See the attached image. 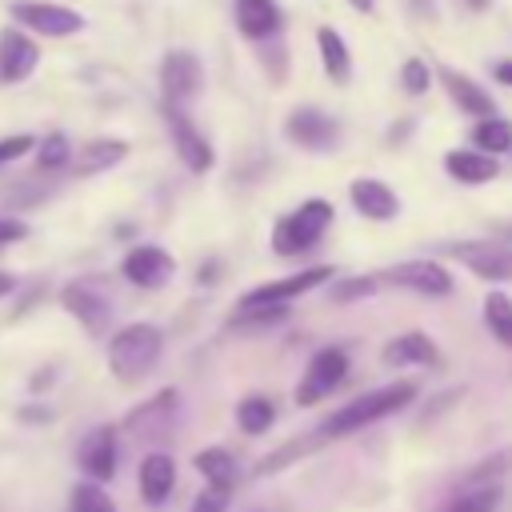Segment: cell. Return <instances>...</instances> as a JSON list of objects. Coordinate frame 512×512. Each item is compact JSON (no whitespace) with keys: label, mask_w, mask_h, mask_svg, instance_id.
Masks as SVG:
<instances>
[{"label":"cell","mask_w":512,"mask_h":512,"mask_svg":"<svg viewBox=\"0 0 512 512\" xmlns=\"http://www.w3.org/2000/svg\"><path fill=\"white\" fill-rule=\"evenodd\" d=\"M416 400V384H408V380H396V384H384V388H372V392H364V396H356L352 404H344V408H336L320 428H312V436L320 440V444H328V440H340V436H352V432H360V428H368V424H376L380 416H392V412H400L404 404H412Z\"/></svg>","instance_id":"1"},{"label":"cell","mask_w":512,"mask_h":512,"mask_svg":"<svg viewBox=\"0 0 512 512\" xmlns=\"http://www.w3.org/2000/svg\"><path fill=\"white\" fill-rule=\"evenodd\" d=\"M164 352V336L156 324H128L108 340V368L120 384L144 380Z\"/></svg>","instance_id":"2"},{"label":"cell","mask_w":512,"mask_h":512,"mask_svg":"<svg viewBox=\"0 0 512 512\" xmlns=\"http://www.w3.org/2000/svg\"><path fill=\"white\" fill-rule=\"evenodd\" d=\"M332 224V204L328 200H304L296 212H288V216H280L276 220V228H272V252L276 256H296V252H308L320 236H324V228Z\"/></svg>","instance_id":"3"},{"label":"cell","mask_w":512,"mask_h":512,"mask_svg":"<svg viewBox=\"0 0 512 512\" xmlns=\"http://www.w3.org/2000/svg\"><path fill=\"white\" fill-rule=\"evenodd\" d=\"M444 252L484 280H512V244L508 240H496V236L492 240H452Z\"/></svg>","instance_id":"4"},{"label":"cell","mask_w":512,"mask_h":512,"mask_svg":"<svg viewBox=\"0 0 512 512\" xmlns=\"http://www.w3.org/2000/svg\"><path fill=\"white\" fill-rule=\"evenodd\" d=\"M8 16L16 24H24L28 32H40V36H76L84 32V16L64 8V4H48V0H16L8 4Z\"/></svg>","instance_id":"5"},{"label":"cell","mask_w":512,"mask_h":512,"mask_svg":"<svg viewBox=\"0 0 512 512\" xmlns=\"http://www.w3.org/2000/svg\"><path fill=\"white\" fill-rule=\"evenodd\" d=\"M344 376H348V356H344V348H320V352L308 360V368H304V376H300V384H296V404H300V408L320 404Z\"/></svg>","instance_id":"6"},{"label":"cell","mask_w":512,"mask_h":512,"mask_svg":"<svg viewBox=\"0 0 512 512\" xmlns=\"http://www.w3.org/2000/svg\"><path fill=\"white\" fill-rule=\"evenodd\" d=\"M328 276H332L328 264H320V268H304V272H296V276H284V280H272V284H260V288L244 292L236 308H288V300H296V296L320 288Z\"/></svg>","instance_id":"7"},{"label":"cell","mask_w":512,"mask_h":512,"mask_svg":"<svg viewBox=\"0 0 512 512\" xmlns=\"http://www.w3.org/2000/svg\"><path fill=\"white\" fill-rule=\"evenodd\" d=\"M376 284H396V288H412V292H424V296H448L452 292V272L436 260H404V264H392L376 276Z\"/></svg>","instance_id":"8"},{"label":"cell","mask_w":512,"mask_h":512,"mask_svg":"<svg viewBox=\"0 0 512 512\" xmlns=\"http://www.w3.org/2000/svg\"><path fill=\"white\" fill-rule=\"evenodd\" d=\"M200 88H204V68H200V60H196L192 52H184V48H172V52L164 56V64H160V92H164L168 108L192 100Z\"/></svg>","instance_id":"9"},{"label":"cell","mask_w":512,"mask_h":512,"mask_svg":"<svg viewBox=\"0 0 512 512\" xmlns=\"http://www.w3.org/2000/svg\"><path fill=\"white\" fill-rule=\"evenodd\" d=\"M60 304H64L92 336H100V332L108 328V320H112V300H108V292H104L100 284H92V280H72V284H64Z\"/></svg>","instance_id":"10"},{"label":"cell","mask_w":512,"mask_h":512,"mask_svg":"<svg viewBox=\"0 0 512 512\" xmlns=\"http://www.w3.org/2000/svg\"><path fill=\"white\" fill-rule=\"evenodd\" d=\"M176 408H180L176 388H164V392H156L152 400H144L140 408H132V412L124 416V428H128L132 436H140V440H160V436H168V432L176 428Z\"/></svg>","instance_id":"11"},{"label":"cell","mask_w":512,"mask_h":512,"mask_svg":"<svg viewBox=\"0 0 512 512\" xmlns=\"http://www.w3.org/2000/svg\"><path fill=\"white\" fill-rule=\"evenodd\" d=\"M76 460L88 476V484H104L116 476V460H120V448H116V428L112 424H96L80 448H76Z\"/></svg>","instance_id":"12"},{"label":"cell","mask_w":512,"mask_h":512,"mask_svg":"<svg viewBox=\"0 0 512 512\" xmlns=\"http://www.w3.org/2000/svg\"><path fill=\"white\" fill-rule=\"evenodd\" d=\"M284 128H288V140H296V144L308 148V152H328V148L340 140L336 120H332L328 112H320V108H296Z\"/></svg>","instance_id":"13"},{"label":"cell","mask_w":512,"mask_h":512,"mask_svg":"<svg viewBox=\"0 0 512 512\" xmlns=\"http://www.w3.org/2000/svg\"><path fill=\"white\" fill-rule=\"evenodd\" d=\"M120 272H124V280L136 284V288H160V284L176 272V264H172V256H168L160 244H140V248H132V252L124 256Z\"/></svg>","instance_id":"14"},{"label":"cell","mask_w":512,"mask_h":512,"mask_svg":"<svg viewBox=\"0 0 512 512\" xmlns=\"http://www.w3.org/2000/svg\"><path fill=\"white\" fill-rule=\"evenodd\" d=\"M164 116H168V132H172V144H176V152H180V160L188 164V172H208L212 168V144L192 128V120L180 112V108H164Z\"/></svg>","instance_id":"15"},{"label":"cell","mask_w":512,"mask_h":512,"mask_svg":"<svg viewBox=\"0 0 512 512\" xmlns=\"http://www.w3.org/2000/svg\"><path fill=\"white\" fill-rule=\"evenodd\" d=\"M36 64H40V48L32 44V36H24L16 28L0 32V80L4 84L28 80L36 72Z\"/></svg>","instance_id":"16"},{"label":"cell","mask_w":512,"mask_h":512,"mask_svg":"<svg viewBox=\"0 0 512 512\" xmlns=\"http://www.w3.org/2000/svg\"><path fill=\"white\" fill-rule=\"evenodd\" d=\"M384 364H392V368H436L440 364V348H436V340L432 336H424V332H404V336H396V340H388L384 344Z\"/></svg>","instance_id":"17"},{"label":"cell","mask_w":512,"mask_h":512,"mask_svg":"<svg viewBox=\"0 0 512 512\" xmlns=\"http://www.w3.org/2000/svg\"><path fill=\"white\" fill-rule=\"evenodd\" d=\"M348 196H352V208L368 220H392L400 212V200L396 192L384 184V180H372V176H360L348 184Z\"/></svg>","instance_id":"18"},{"label":"cell","mask_w":512,"mask_h":512,"mask_svg":"<svg viewBox=\"0 0 512 512\" xmlns=\"http://www.w3.org/2000/svg\"><path fill=\"white\" fill-rule=\"evenodd\" d=\"M172 484H176V464H172V456H168V452H148V456L140 460V496H144L148 504H164L168 492H172Z\"/></svg>","instance_id":"19"},{"label":"cell","mask_w":512,"mask_h":512,"mask_svg":"<svg viewBox=\"0 0 512 512\" xmlns=\"http://www.w3.org/2000/svg\"><path fill=\"white\" fill-rule=\"evenodd\" d=\"M236 28H240L248 40L276 36V28H280V8H276V0H236Z\"/></svg>","instance_id":"20"},{"label":"cell","mask_w":512,"mask_h":512,"mask_svg":"<svg viewBox=\"0 0 512 512\" xmlns=\"http://www.w3.org/2000/svg\"><path fill=\"white\" fill-rule=\"evenodd\" d=\"M316 44H320V64H324L328 80H332V84H348V76H352V56H348L340 32H336L332 24H324V28L316 32Z\"/></svg>","instance_id":"21"},{"label":"cell","mask_w":512,"mask_h":512,"mask_svg":"<svg viewBox=\"0 0 512 512\" xmlns=\"http://www.w3.org/2000/svg\"><path fill=\"white\" fill-rule=\"evenodd\" d=\"M440 80H444L448 96H456V104H460L464 112H476L480 120H484V116H492V100H488V92H484L476 80H468L464 72H452V68H444V72H440Z\"/></svg>","instance_id":"22"},{"label":"cell","mask_w":512,"mask_h":512,"mask_svg":"<svg viewBox=\"0 0 512 512\" xmlns=\"http://www.w3.org/2000/svg\"><path fill=\"white\" fill-rule=\"evenodd\" d=\"M124 156H128V144H124V140H92V144L80 148L76 172H80V176H96V172L116 168Z\"/></svg>","instance_id":"23"},{"label":"cell","mask_w":512,"mask_h":512,"mask_svg":"<svg viewBox=\"0 0 512 512\" xmlns=\"http://www.w3.org/2000/svg\"><path fill=\"white\" fill-rule=\"evenodd\" d=\"M444 168H448L456 180H464V184H484V180H492V176L500 172V164H496L492 156H484V152H468V148L448 152V156H444Z\"/></svg>","instance_id":"24"},{"label":"cell","mask_w":512,"mask_h":512,"mask_svg":"<svg viewBox=\"0 0 512 512\" xmlns=\"http://www.w3.org/2000/svg\"><path fill=\"white\" fill-rule=\"evenodd\" d=\"M192 464L208 480V488H228L232 492V484H236V460H232L228 448H200Z\"/></svg>","instance_id":"25"},{"label":"cell","mask_w":512,"mask_h":512,"mask_svg":"<svg viewBox=\"0 0 512 512\" xmlns=\"http://www.w3.org/2000/svg\"><path fill=\"white\" fill-rule=\"evenodd\" d=\"M320 448V440L308 432V436H300V440H292V444H280V448H272L260 464H256V476H276L280 468H288V464H296L300 456H308V452H316Z\"/></svg>","instance_id":"26"},{"label":"cell","mask_w":512,"mask_h":512,"mask_svg":"<svg viewBox=\"0 0 512 512\" xmlns=\"http://www.w3.org/2000/svg\"><path fill=\"white\" fill-rule=\"evenodd\" d=\"M472 144H476V152H484V156L508 152V148H512V124L500 120V116H484V120L472 128Z\"/></svg>","instance_id":"27"},{"label":"cell","mask_w":512,"mask_h":512,"mask_svg":"<svg viewBox=\"0 0 512 512\" xmlns=\"http://www.w3.org/2000/svg\"><path fill=\"white\" fill-rule=\"evenodd\" d=\"M272 420H276V408H272L268 396H244V400L236 404V424H240V432H248V436L268 432Z\"/></svg>","instance_id":"28"},{"label":"cell","mask_w":512,"mask_h":512,"mask_svg":"<svg viewBox=\"0 0 512 512\" xmlns=\"http://www.w3.org/2000/svg\"><path fill=\"white\" fill-rule=\"evenodd\" d=\"M484 320H488L492 336H496L500 344L512 348V296H504V292H488V300H484Z\"/></svg>","instance_id":"29"},{"label":"cell","mask_w":512,"mask_h":512,"mask_svg":"<svg viewBox=\"0 0 512 512\" xmlns=\"http://www.w3.org/2000/svg\"><path fill=\"white\" fill-rule=\"evenodd\" d=\"M68 160H72V148H68V136L64 132H52V136L40 140V156H36V168L40 172H60Z\"/></svg>","instance_id":"30"},{"label":"cell","mask_w":512,"mask_h":512,"mask_svg":"<svg viewBox=\"0 0 512 512\" xmlns=\"http://www.w3.org/2000/svg\"><path fill=\"white\" fill-rule=\"evenodd\" d=\"M496 500H500V488L488 484V488H468L460 492L444 512H496Z\"/></svg>","instance_id":"31"},{"label":"cell","mask_w":512,"mask_h":512,"mask_svg":"<svg viewBox=\"0 0 512 512\" xmlns=\"http://www.w3.org/2000/svg\"><path fill=\"white\" fill-rule=\"evenodd\" d=\"M72 512H116L112 496H104L100 484H76L72 488Z\"/></svg>","instance_id":"32"},{"label":"cell","mask_w":512,"mask_h":512,"mask_svg":"<svg viewBox=\"0 0 512 512\" xmlns=\"http://www.w3.org/2000/svg\"><path fill=\"white\" fill-rule=\"evenodd\" d=\"M376 292V276H356V280H344L332 288V300H360V296H372Z\"/></svg>","instance_id":"33"},{"label":"cell","mask_w":512,"mask_h":512,"mask_svg":"<svg viewBox=\"0 0 512 512\" xmlns=\"http://www.w3.org/2000/svg\"><path fill=\"white\" fill-rule=\"evenodd\" d=\"M228 500H232V492H228V488H204V492H196L192 512H224V508H228Z\"/></svg>","instance_id":"34"},{"label":"cell","mask_w":512,"mask_h":512,"mask_svg":"<svg viewBox=\"0 0 512 512\" xmlns=\"http://www.w3.org/2000/svg\"><path fill=\"white\" fill-rule=\"evenodd\" d=\"M400 80H404V88H408V92H424V88L432 84V72H428V64H424V60H408V64H404V72H400Z\"/></svg>","instance_id":"35"},{"label":"cell","mask_w":512,"mask_h":512,"mask_svg":"<svg viewBox=\"0 0 512 512\" xmlns=\"http://www.w3.org/2000/svg\"><path fill=\"white\" fill-rule=\"evenodd\" d=\"M32 144H36V140H32L28 132H20V136H4V140H0V168H4V164H12V160H20Z\"/></svg>","instance_id":"36"},{"label":"cell","mask_w":512,"mask_h":512,"mask_svg":"<svg viewBox=\"0 0 512 512\" xmlns=\"http://www.w3.org/2000/svg\"><path fill=\"white\" fill-rule=\"evenodd\" d=\"M28 236V224H20V220H12V216H0V244H16V240H24Z\"/></svg>","instance_id":"37"},{"label":"cell","mask_w":512,"mask_h":512,"mask_svg":"<svg viewBox=\"0 0 512 512\" xmlns=\"http://www.w3.org/2000/svg\"><path fill=\"white\" fill-rule=\"evenodd\" d=\"M496 80H500V84H512V60H500V64H496Z\"/></svg>","instance_id":"38"},{"label":"cell","mask_w":512,"mask_h":512,"mask_svg":"<svg viewBox=\"0 0 512 512\" xmlns=\"http://www.w3.org/2000/svg\"><path fill=\"white\" fill-rule=\"evenodd\" d=\"M12 284H16V280H12L8 272H0V296H8V292H12Z\"/></svg>","instance_id":"39"},{"label":"cell","mask_w":512,"mask_h":512,"mask_svg":"<svg viewBox=\"0 0 512 512\" xmlns=\"http://www.w3.org/2000/svg\"><path fill=\"white\" fill-rule=\"evenodd\" d=\"M356 12H372V0H348Z\"/></svg>","instance_id":"40"},{"label":"cell","mask_w":512,"mask_h":512,"mask_svg":"<svg viewBox=\"0 0 512 512\" xmlns=\"http://www.w3.org/2000/svg\"><path fill=\"white\" fill-rule=\"evenodd\" d=\"M468 4H472V8H488V0H468Z\"/></svg>","instance_id":"41"}]
</instances>
